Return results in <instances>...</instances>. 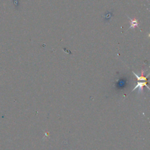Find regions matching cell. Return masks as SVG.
Listing matches in <instances>:
<instances>
[{"mask_svg": "<svg viewBox=\"0 0 150 150\" xmlns=\"http://www.w3.org/2000/svg\"><path fill=\"white\" fill-rule=\"evenodd\" d=\"M134 73V74L135 76V77H137V80H139V81L137 83V85L135 86V87H134V88L132 90V91H133L134 90H135V89L137 88H138V92L142 91L144 86H146L148 89H149V87H148V85H147V83H148L147 77L149 76V74L145 77V76H143L144 71H142V73H141L142 76H138L135 73ZM132 91H131V92H132Z\"/></svg>", "mask_w": 150, "mask_h": 150, "instance_id": "1", "label": "cell"}]
</instances>
